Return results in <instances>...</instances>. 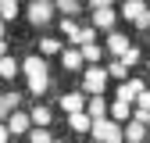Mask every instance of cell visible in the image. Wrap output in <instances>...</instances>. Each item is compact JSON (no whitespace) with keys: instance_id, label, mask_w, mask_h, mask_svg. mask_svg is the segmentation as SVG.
<instances>
[{"instance_id":"obj_4","label":"cell","mask_w":150,"mask_h":143,"mask_svg":"<svg viewBox=\"0 0 150 143\" xmlns=\"http://www.w3.org/2000/svg\"><path fill=\"white\" fill-rule=\"evenodd\" d=\"M50 18H54V4L50 0H32L29 4V22L32 25H47Z\"/></svg>"},{"instance_id":"obj_24","label":"cell","mask_w":150,"mask_h":143,"mask_svg":"<svg viewBox=\"0 0 150 143\" xmlns=\"http://www.w3.org/2000/svg\"><path fill=\"white\" fill-rule=\"evenodd\" d=\"M14 72H18V61L14 57H0V79H11Z\"/></svg>"},{"instance_id":"obj_22","label":"cell","mask_w":150,"mask_h":143,"mask_svg":"<svg viewBox=\"0 0 150 143\" xmlns=\"http://www.w3.org/2000/svg\"><path fill=\"white\" fill-rule=\"evenodd\" d=\"M79 0H54V11H61V14H79Z\"/></svg>"},{"instance_id":"obj_11","label":"cell","mask_w":150,"mask_h":143,"mask_svg":"<svg viewBox=\"0 0 150 143\" xmlns=\"http://www.w3.org/2000/svg\"><path fill=\"white\" fill-rule=\"evenodd\" d=\"M129 47H132V43H129V36H122V32H107V47H104V50H111L115 57H122Z\"/></svg>"},{"instance_id":"obj_15","label":"cell","mask_w":150,"mask_h":143,"mask_svg":"<svg viewBox=\"0 0 150 143\" xmlns=\"http://www.w3.org/2000/svg\"><path fill=\"white\" fill-rule=\"evenodd\" d=\"M61 64L68 68V72H79L86 61H82V50H75V47H68V50H61Z\"/></svg>"},{"instance_id":"obj_32","label":"cell","mask_w":150,"mask_h":143,"mask_svg":"<svg viewBox=\"0 0 150 143\" xmlns=\"http://www.w3.org/2000/svg\"><path fill=\"white\" fill-rule=\"evenodd\" d=\"M0 57H7V43L4 40H0Z\"/></svg>"},{"instance_id":"obj_29","label":"cell","mask_w":150,"mask_h":143,"mask_svg":"<svg viewBox=\"0 0 150 143\" xmlns=\"http://www.w3.org/2000/svg\"><path fill=\"white\" fill-rule=\"evenodd\" d=\"M115 0H89V11H107Z\"/></svg>"},{"instance_id":"obj_23","label":"cell","mask_w":150,"mask_h":143,"mask_svg":"<svg viewBox=\"0 0 150 143\" xmlns=\"http://www.w3.org/2000/svg\"><path fill=\"white\" fill-rule=\"evenodd\" d=\"M61 32L68 36L71 43H79V22H71V18H61Z\"/></svg>"},{"instance_id":"obj_36","label":"cell","mask_w":150,"mask_h":143,"mask_svg":"<svg viewBox=\"0 0 150 143\" xmlns=\"http://www.w3.org/2000/svg\"><path fill=\"white\" fill-rule=\"evenodd\" d=\"M54 143H64V139H54Z\"/></svg>"},{"instance_id":"obj_30","label":"cell","mask_w":150,"mask_h":143,"mask_svg":"<svg viewBox=\"0 0 150 143\" xmlns=\"http://www.w3.org/2000/svg\"><path fill=\"white\" fill-rule=\"evenodd\" d=\"M136 107H150V89H143V93L136 97Z\"/></svg>"},{"instance_id":"obj_35","label":"cell","mask_w":150,"mask_h":143,"mask_svg":"<svg viewBox=\"0 0 150 143\" xmlns=\"http://www.w3.org/2000/svg\"><path fill=\"white\" fill-rule=\"evenodd\" d=\"M146 136H150V125H146Z\"/></svg>"},{"instance_id":"obj_20","label":"cell","mask_w":150,"mask_h":143,"mask_svg":"<svg viewBox=\"0 0 150 143\" xmlns=\"http://www.w3.org/2000/svg\"><path fill=\"white\" fill-rule=\"evenodd\" d=\"M107 79H118V82H125V79H129V68H125V64L115 57V61L107 64Z\"/></svg>"},{"instance_id":"obj_9","label":"cell","mask_w":150,"mask_h":143,"mask_svg":"<svg viewBox=\"0 0 150 143\" xmlns=\"http://www.w3.org/2000/svg\"><path fill=\"white\" fill-rule=\"evenodd\" d=\"M57 104L64 107L68 115H75V111H86V93H79V89H75V93H64Z\"/></svg>"},{"instance_id":"obj_19","label":"cell","mask_w":150,"mask_h":143,"mask_svg":"<svg viewBox=\"0 0 150 143\" xmlns=\"http://www.w3.org/2000/svg\"><path fill=\"white\" fill-rule=\"evenodd\" d=\"M82 50V61H89V64H97L100 57H104V47L100 43H86V47H79Z\"/></svg>"},{"instance_id":"obj_10","label":"cell","mask_w":150,"mask_h":143,"mask_svg":"<svg viewBox=\"0 0 150 143\" xmlns=\"http://www.w3.org/2000/svg\"><path fill=\"white\" fill-rule=\"evenodd\" d=\"M107 107H111V104L104 100V93H100V97H89V100H86V115H89L93 122H100V118H107Z\"/></svg>"},{"instance_id":"obj_8","label":"cell","mask_w":150,"mask_h":143,"mask_svg":"<svg viewBox=\"0 0 150 143\" xmlns=\"http://www.w3.org/2000/svg\"><path fill=\"white\" fill-rule=\"evenodd\" d=\"M122 132H125V143H146V125L136 122V118H129Z\"/></svg>"},{"instance_id":"obj_14","label":"cell","mask_w":150,"mask_h":143,"mask_svg":"<svg viewBox=\"0 0 150 143\" xmlns=\"http://www.w3.org/2000/svg\"><path fill=\"white\" fill-rule=\"evenodd\" d=\"M32 129V118L25 115V111H14L11 118H7V132H29Z\"/></svg>"},{"instance_id":"obj_7","label":"cell","mask_w":150,"mask_h":143,"mask_svg":"<svg viewBox=\"0 0 150 143\" xmlns=\"http://www.w3.org/2000/svg\"><path fill=\"white\" fill-rule=\"evenodd\" d=\"M22 72L29 79H40V75H50L47 72V57H40V54H32V57H25L22 61Z\"/></svg>"},{"instance_id":"obj_12","label":"cell","mask_w":150,"mask_h":143,"mask_svg":"<svg viewBox=\"0 0 150 143\" xmlns=\"http://www.w3.org/2000/svg\"><path fill=\"white\" fill-rule=\"evenodd\" d=\"M107 118H111V122H129V118H132V104L115 100V104L107 107Z\"/></svg>"},{"instance_id":"obj_13","label":"cell","mask_w":150,"mask_h":143,"mask_svg":"<svg viewBox=\"0 0 150 143\" xmlns=\"http://www.w3.org/2000/svg\"><path fill=\"white\" fill-rule=\"evenodd\" d=\"M29 118H32V125H40V129H50V122H54V115H50L47 104H36L29 111Z\"/></svg>"},{"instance_id":"obj_5","label":"cell","mask_w":150,"mask_h":143,"mask_svg":"<svg viewBox=\"0 0 150 143\" xmlns=\"http://www.w3.org/2000/svg\"><path fill=\"white\" fill-rule=\"evenodd\" d=\"M143 79H125V82H118V100H125V104H136V97L143 93Z\"/></svg>"},{"instance_id":"obj_17","label":"cell","mask_w":150,"mask_h":143,"mask_svg":"<svg viewBox=\"0 0 150 143\" xmlns=\"http://www.w3.org/2000/svg\"><path fill=\"white\" fill-rule=\"evenodd\" d=\"M68 125H71V132H89L93 129V118L86 111H75V115H68Z\"/></svg>"},{"instance_id":"obj_2","label":"cell","mask_w":150,"mask_h":143,"mask_svg":"<svg viewBox=\"0 0 150 143\" xmlns=\"http://www.w3.org/2000/svg\"><path fill=\"white\" fill-rule=\"evenodd\" d=\"M104 86H107V68H100V64L86 68V75H82V93H86V97H100Z\"/></svg>"},{"instance_id":"obj_28","label":"cell","mask_w":150,"mask_h":143,"mask_svg":"<svg viewBox=\"0 0 150 143\" xmlns=\"http://www.w3.org/2000/svg\"><path fill=\"white\" fill-rule=\"evenodd\" d=\"M118 61H122V64H125V68H132V64H136V61H139V50H136V47H129V50H125V54H122V57H118Z\"/></svg>"},{"instance_id":"obj_33","label":"cell","mask_w":150,"mask_h":143,"mask_svg":"<svg viewBox=\"0 0 150 143\" xmlns=\"http://www.w3.org/2000/svg\"><path fill=\"white\" fill-rule=\"evenodd\" d=\"M0 40H4V18H0Z\"/></svg>"},{"instance_id":"obj_26","label":"cell","mask_w":150,"mask_h":143,"mask_svg":"<svg viewBox=\"0 0 150 143\" xmlns=\"http://www.w3.org/2000/svg\"><path fill=\"white\" fill-rule=\"evenodd\" d=\"M14 14H18V0H0V18L7 22V18H14Z\"/></svg>"},{"instance_id":"obj_31","label":"cell","mask_w":150,"mask_h":143,"mask_svg":"<svg viewBox=\"0 0 150 143\" xmlns=\"http://www.w3.org/2000/svg\"><path fill=\"white\" fill-rule=\"evenodd\" d=\"M7 136H11V132H7V125L0 122V143H7Z\"/></svg>"},{"instance_id":"obj_21","label":"cell","mask_w":150,"mask_h":143,"mask_svg":"<svg viewBox=\"0 0 150 143\" xmlns=\"http://www.w3.org/2000/svg\"><path fill=\"white\" fill-rule=\"evenodd\" d=\"M50 89V75H40V79H29V93L32 97H43Z\"/></svg>"},{"instance_id":"obj_34","label":"cell","mask_w":150,"mask_h":143,"mask_svg":"<svg viewBox=\"0 0 150 143\" xmlns=\"http://www.w3.org/2000/svg\"><path fill=\"white\" fill-rule=\"evenodd\" d=\"M132 4H150V0H132Z\"/></svg>"},{"instance_id":"obj_1","label":"cell","mask_w":150,"mask_h":143,"mask_svg":"<svg viewBox=\"0 0 150 143\" xmlns=\"http://www.w3.org/2000/svg\"><path fill=\"white\" fill-rule=\"evenodd\" d=\"M93 139L97 143H125V132H122V125L118 122H111V118H100V122H93Z\"/></svg>"},{"instance_id":"obj_16","label":"cell","mask_w":150,"mask_h":143,"mask_svg":"<svg viewBox=\"0 0 150 143\" xmlns=\"http://www.w3.org/2000/svg\"><path fill=\"white\" fill-rule=\"evenodd\" d=\"M89 18H93V29H104V32L115 29V11H111V7L107 11H93Z\"/></svg>"},{"instance_id":"obj_6","label":"cell","mask_w":150,"mask_h":143,"mask_svg":"<svg viewBox=\"0 0 150 143\" xmlns=\"http://www.w3.org/2000/svg\"><path fill=\"white\" fill-rule=\"evenodd\" d=\"M14 111H22V93H0V122H7Z\"/></svg>"},{"instance_id":"obj_25","label":"cell","mask_w":150,"mask_h":143,"mask_svg":"<svg viewBox=\"0 0 150 143\" xmlns=\"http://www.w3.org/2000/svg\"><path fill=\"white\" fill-rule=\"evenodd\" d=\"M29 143H54V139H50V132H47V129L32 125V129H29Z\"/></svg>"},{"instance_id":"obj_3","label":"cell","mask_w":150,"mask_h":143,"mask_svg":"<svg viewBox=\"0 0 150 143\" xmlns=\"http://www.w3.org/2000/svg\"><path fill=\"white\" fill-rule=\"evenodd\" d=\"M122 14H125L136 29H150V4H132V0H129V4L122 7Z\"/></svg>"},{"instance_id":"obj_27","label":"cell","mask_w":150,"mask_h":143,"mask_svg":"<svg viewBox=\"0 0 150 143\" xmlns=\"http://www.w3.org/2000/svg\"><path fill=\"white\" fill-rule=\"evenodd\" d=\"M93 36H97V29H93V25H79V47H86V43H97Z\"/></svg>"},{"instance_id":"obj_18","label":"cell","mask_w":150,"mask_h":143,"mask_svg":"<svg viewBox=\"0 0 150 143\" xmlns=\"http://www.w3.org/2000/svg\"><path fill=\"white\" fill-rule=\"evenodd\" d=\"M61 40H54V36H43L40 40V57H54V54H61Z\"/></svg>"}]
</instances>
